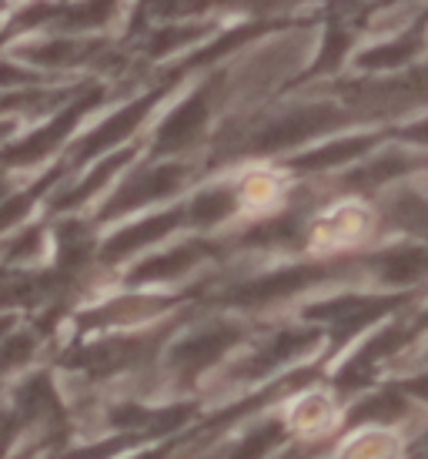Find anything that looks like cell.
<instances>
[{
    "instance_id": "cell-1",
    "label": "cell",
    "mask_w": 428,
    "mask_h": 459,
    "mask_svg": "<svg viewBox=\"0 0 428 459\" xmlns=\"http://www.w3.org/2000/svg\"><path fill=\"white\" fill-rule=\"evenodd\" d=\"M425 426H428V409L418 406L415 399L391 379V383L368 385L358 395H352V403L341 409L338 433L352 436L358 429H391V433L415 429L418 436Z\"/></svg>"
},
{
    "instance_id": "cell-2",
    "label": "cell",
    "mask_w": 428,
    "mask_h": 459,
    "mask_svg": "<svg viewBox=\"0 0 428 459\" xmlns=\"http://www.w3.org/2000/svg\"><path fill=\"white\" fill-rule=\"evenodd\" d=\"M358 268L385 292H428V242L395 238L375 252H358Z\"/></svg>"
},
{
    "instance_id": "cell-3",
    "label": "cell",
    "mask_w": 428,
    "mask_h": 459,
    "mask_svg": "<svg viewBox=\"0 0 428 459\" xmlns=\"http://www.w3.org/2000/svg\"><path fill=\"white\" fill-rule=\"evenodd\" d=\"M318 342H321V332H318V329L278 332L275 339H271V342H268L258 356H252L244 366H241L238 376H244V379H261V376H268V372L281 369L285 362H295V359L315 352Z\"/></svg>"
},
{
    "instance_id": "cell-4",
    "label": "cell",
    "mask_w": 428,
    "mask_h": 459,
    "mask_svg": "<svg viewBox=\"0 0 428 459\" xmlns=\"http://www.w3.org/2000/svg\"><path fill=\"white\" fill-rule=\"evenodd\" d=\"M291 426L285 416H271L261 420L258 426H252L248 433L241 436L235 446L227 449V459H268L275 456L278 449L288 443Z\"/></svg>"
},
{
    "instance_id": "cell-5",
    "label": "cell",
    "mask_w": 428,
    "mask_h": 459,
    "mask_svg": "<svg viewBox=\"0 0 428 459\" xmlns=\"http://www.w3.org/2000/svg\"><path fill=\"white\" fill-rule=\"evenodd\" d=\"M238 339V332H208L201 339H191V342L177 345L175 352V366L184 369V376H198L204 366H211L214 359L225 352L227 345Z\"/></svg>"
},
{
    "instance_id": "cell-6",
    "label": "cell",
    "mask_w": 428,
    "mask_h": 459,
    "mask_svg": "<svg viewBox=\"0 0 428 459\" xmlns=\"http://www.w3.org/2000/svg\"><path fill=\"white\" fill-rule=\"evenodd\" d=\"M418 51H422V38L408 34V38H398V40H391V44H385V51H375L372 57H365V65L402 67V65H408L412 57H418Z\"/></svg>"
},
{
    "instance_id": "cell-7",
    "label": "cell",
    "mask_w": 428,
    "mask_h": 459,
    "mask_svg": "<svg viewBox=\"0 0 428 459\" xmlns=\"http://www.w3.org/2000/svg\"><path fill=\"white\" fill-rule=\"evenodd\" d=\"M395 383L402 385L405 393L415 399L418 406L428 409V369L425 366H415V369H405L402 376H395Z\"/></svg>"
},
{
    "instance_id": "cell-8",
    "label": "cell",
    "mask_w": 428,
    "mask_h": 459,
    "mask_svg": "<svg viewBox=\"0 0 428 459\" xmlns=\"http://www.w3.org/2000/svg\"><path fill=\"white\" fill-rule=\"evenodd\" d=\"M395 141H402L408 148H418V152H428V115L408 121L405 128L395 131Z\"/></svg>"
},
{
    "instance_id": "cell-9",
    "label": "cell",
    "mask_w": 428,
    "mask_h": 459,
    "mask_svg": "<svg viewBox=\"0 0 428 459\" xmlns=\"http://www.w3.org/2000/svg\"><path fill=\"white\" fill-rule=\"evenodd\" d=\"M402 359H412V362H408V369H415V366H425L428 369V332L418 339L415 345H412V349H408V352H405Z\"/></svg>"
},
{
    "instance_id": "cell-10",
    "label": "cell",
    "mask_w": 428,
    "mask_h": 459,
    "mask_svg": "<svg viewBox=\"0 0 428 459\" xmlns=\"http://www.w3.org/2000/svg\"><path fill=\"white\" fill-rule=\"evenodd\" d=\"M408 456H412V459H428V426L415 436V439H412V443H408Z\"/></svg>"
},
{
    "instance_id": "cell-11",
    "label": "cell",
    "mask_w": 428,
    "mask_h": 459,
    "mask_svg": "<svg viewBox=\"0 0 428 459\" xmlns=\"http://www.w3.org/2000/svg\"><path fill=\"white\" fill-rule=\"evenodd\" d=\"M268 459H304V453L298 446H295V449H278L275 456H268Z\"/></svg>"
},
{
    "instance_id": "cell-12",
    "label": "cell",
    "mask_w": 428,
    "mask_h": 459,
    "mask_svg": "<svg viewBox=\"0 0 428 459\" xmlns=\"http://www.w3.org/2000/svg\"><path fill=\"white\" fill-rule=\"evenodd\" d=\"M331 459H338V456H331Z\"/></svg>"
},
{
    "instance_id": "cell-13",
    "label": "cell",
    "mask_w": 428,
    "mask_h": 459,
    "mask_svg": "<svg viewBox=\"0 0 428 459\" xmlns=\"http://www.w3.org/2000/svg\"><path fill=\"white\" fill-rule=\"evenodd\" d=\"M408 459H412V456H408Z\"/></svg>"
}]
</instances>
